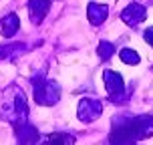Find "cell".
Instances as JSON below:
<instances>
[{"mask_svg":"<svg viewBox=\"0 0 153 145\" xmlns=\"http://www.w3.org/2000/svg\"><path fill=\"white\" fill-rule=\"evenodd\" d=\"M2 28H4V32H6V36H10L12 32L18 28V16H14V14H10L4 20V24H2Z\"/></svg>","mask_w":153,"mask_h":145,"instance_id":"6da1fadb","label":"cell"}]
</instances>
